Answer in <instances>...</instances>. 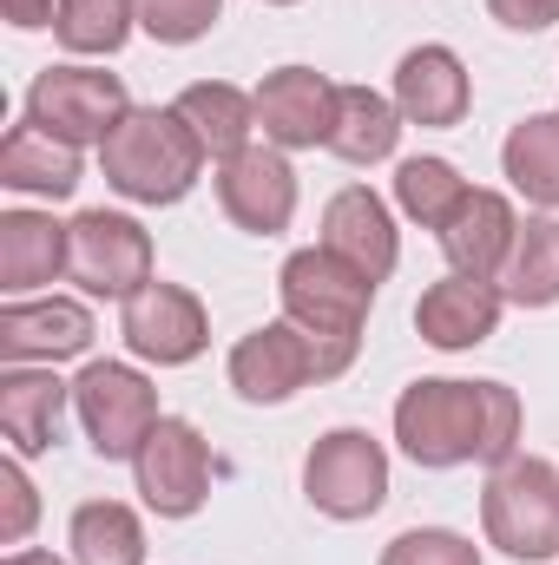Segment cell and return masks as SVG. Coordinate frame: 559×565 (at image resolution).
Returning a JSON list of instances; mask_svg holds the SVG:
<instances>
[{
	"instance_id": "obj_1",
	"label": "cell",
	"mask_w": 559,
	"mask_h": 565,
	"mask_svg": "<svg viewBox=\"0 0 559 565\" xmlns=\"http://www.w3.org/2000/svg\"><path fill=\"white\" fill-rule=\"evenodd\" d=\"M395 440L415 467H500L520 447V395L507 382H415L395 402Z\"/></svg>"
},
{
	"instance_id": "obj_2",
	"label": "cell",
	"mask_w": 559,
	"mask_h": 565,
	"mask_svg": "<svg viewBox=\"0 0 559 565\" xmlns=\"http://www.w3.org/2000/svg\"><path fill=\"white\" fill-rule=\"evenodd\" d=\"M283 316L309 335L316 349V382H336L356 349H362V322H369V302H376V282L362 277L356 264H342L336 250H296L283 264Z\"/></svg>"
},
{
	"instance_id": "obj_3",
	"label": "cell",
	"mask_w": 559,
	"mask_h": 565,
	"mask_svg": "<svg viewBox=\"0 0 559 565\" xmlns=\"http://www.w3.org/2000/svg\"><path fill=\"white\" fill-rule=\"evenodd\" d=\"M204 145L184 126L178 106H133L126 126L99 145V164H106V184L133 204H178L198 171H204Z\"/></svg>"
},
{
	"instance_id": "obj_4",
	"label": "cell",
	"mask_w": 559,
	"mask_h": 565,
	"mask_svg": "<svg viewBox=\"0 0 559 565\" xmlns=\"http://www.w3.org/2000/svg\"><path fill=\"white\" fill-rule=\"evenodd\" d=\"M481 520L487 540L507 559H553L559 553V473L534 454H514L494 467L487 493H481Z\"/></svg>"
},
{
	"instance_id": "obj_5",
	"label": "cell",
	"mask_w": 559,
	"mask_h": 565,
	"mask_svg": "<svg viewBox=\"0 0 559 565\" xmlns=\"http://www.w3.org/2000/svg\"><path fill=\"white\" fill-rule=\"evenodd\" d=\"M126 113H133L126 79L93 66H46L27 93V119L66 145H106L126 126Z\"/></svg>"
},
{
	"instance_id": "obj_6",
	"label": "cell",
	"mask_w": 559,
	"mask_h": 565,
	"mask_svg": "<svg viewBox=\"0 0 559 565\" xmlns=\"http://www.w3.org/2000/svg\"><path fill=\"white\" fill-rule=\"evenodd\" d=\"M303 493L329 520H369L389 500V454L362 427H336L303 460Z\"/></svg>"
},
{
	"instance_id": "obj_7",
	"label": "cell",
	"mask_w": 559,
	"mask_h": 565,
	"mask_svg": "<svg viewBox=\"0 0 559 565\" xmlns=\"http://www.w3.org/2000/svg\"><path fill=\"white\" fill-rule=\"evenodd\" d=\"M73 408H80V427H86L99 460H139L145 434L165 422L151 382L139 369H126V362H93L73 382Z\"/></svg>"
},
{
	"instance_id": "obj_8",
	"label": "cell",
	"mask_w": 559,
	"mask_h": 565,
	"mask_svg": "<svg viewBox=\"0 0 559 565\" xmlns=\"http://www.w3.org/2000/svg\"><path fill=\"white\" fill-rule=\"evenodd\" d=\"M139 493L145 507L158 513V520H191L198 507H204V493H211V447H204V434L191 422H178V415H165V422L145 434L139 447Z\"/></svg>"
},
{
	"instance_id": "obj_9",
	"label": "cell",
	"mask_w": 559,
	"mask_h": 565,
	"mask_svg": "<svg viewBox=\"0 0 559 565\" xmlns=\"http://www.w3.org/2000/svg\"><path fill=\"white\" fill-rule=\"evenodd\" d=\"M73 282L86 296H139L151 282V237L119 211L73 217Z\"/></svg>"
},
{
	"instance_id": "obj_10",
	"label": "cell",
	"mask_w": 559,
	"mask_h": 565,
	"mask_svg": "<svg viewBox=\"0 0 559 565\" xmlns=\"http://www.w3.org/2000/svg\"><path fill=\"white\" fill-rule=\"evenodd\" d=\"M218 204H224V217L238 231L277 237L296 217V171H289V158L271 151V145H244L238 158L218 164Z\"/></svg>"
},
{
	"instance_id": "obj_11",
	"label": "cell",
	"mask_w": 559,
	"mask_h": 565,
	"mask_svg": "<svg viewBox=\"0 0 559 565\" xmlns=\"http://www.w3.org/2000/svg\"><path fill=\"white\" fill-rule=\"evenodd\" d=\"M211 342V322H204V302L178 282H145L139 296H126V349L158 362V369H178L191 362L198 349Z\"/></svg>"
},
{
	"instance_id": "obj_12",
	"label": "cell",
	"mask_w": 559,
	"mask_h": 565,
	"mask_svg": "<svg viewBox=\"0 0 559 565\" xmlns=\"http://www.w3.org/2000/svg\"><path fill=\"white\" fill-rule=\"evenodd\" d=\"M309 382H316V349H309V335L289 316L264 322L257 335H244L231 349V388L244 402H257V408H277V402H289Z\"/></svg>"
},
{
	"instance_id": "obj_13",
	"label": "cell",
	"mask_w": 559,
	"mask_h": 565,
	"mask_svg": "<svg viewBox=\"0 0 559 565\" xmlns=\"http://www.w3.org/2000/svg\"><path fill=\"white\" fill-rule=\"evenodd\" d=\"M336 93L323 73L309 66H277L264 86H257V126L277 151H303V145H329L336 132Z\"/></svg>"
},
{
	"instance_id": "obj_14",
	"label": "cell",
	"mask_w": 559,
	"mask_h": 565,
	"mask_svg": "<svg viewBox=\"0 0 559 565\" xmlns=\"http://www.w3.org/2000/svg\"><path fill=\"white\" fill-rule=\"evenodd\" d=\"M323 250H336L342 264H356L369 282H382L389 270H395V257H402L389 204H382L369 184L336 191V198H329V211H323Z\"/></svg>"
},
{
	"instance_id": "obj_15",
	"label": "cell",
	"mask_w": 559,
	"mask_h": 565,
	"mask_svg": "<svg viewBox=\"0 0 559 565\" xmlns=\"http://www.w3.org/2000/svg\"><path fill=\"white\" fill-rule=\"evenodd\" d=\"M514 237H520V217L500 191H467L461 211L441 224V250L454 264V277H500L507 257H514Z\"/></svg>"
},
{
	"instance_id": "obj_16",
	"label": "cell",
	"mask_w": 559,
	"mask_h": 565,
	"mask_svg": "<svg viewBox=\"0 0 559 565\" xmlns=\"http://www.w3.org/2000/svg\"><path fill=\"white\" fill-rule=\"evenodd\" d=\"M86 342H93V316L66 296L0 309V362H66L86 355Z\"/></svg>"
},
{
	"instance_id": "obj_17",
	"label": "cell",
	"mask_w": 559,
	"mask_h": 565,
	"mask_svg": "<svg viewBox=\"0 0 559 565\" xmlns=\"http://www.w3.org/2000/svg\"><path fill=\"white\" fill-rule=\"evenodd\" d=\"M500 302L507 296L487 277H441L434 289H421L415 329L434 349H474V342H487L500 329Z\"/></svg>"
},
{
	"instance_id": "obj_18",
	"label": "cell",
	"mask_w": 559,
	"mask_h": 565,
	"mask_svg": "<svg viewBox=\"0 0 559 565\" xmlns=\"http://www.w3.org/2000/svg\"><path fill=\"white\" fill-rule=\"evenodd\" d=\"M395 113L409 126H461L467 113V66L447 46H415L395 66Z\"/></svg>"
},
{
	"instance_id": "obj_19",
	"label": "cell",
	"mask_w": 559,
	"mask_h": 565,
	"mask_svg": "<svg viewBox=\"0 0 559 565\" xmlns=\"http://www.w3.org/2000/svg\"><path fill=\"white\" fill-rule=\"evenodd\" d=\"M73 270V224H53L40 211L0 217V289H33Z\"/></svg>"
},
{
	"instance_id": "obj_20",
	"label": "cell",
	"mask_w": 559,
	"mask_h": 565,
	"mask_svg": "<svg viewBox=\"0 0 559 565\" xmlns=\"http://www.w3.org/2000/svg\"><path fill=\"white\" fill-rule=\"evenodd\" d=\"M60 415H66V382L53 369L0 375V434L13 440V454H46L60 440Z\"/></svg>"
},
{
	"instance_id": "obj_21",
	"label": "cell",
	"mask_w": 559,
	"mask_h": 565,
	"mask_svg": "<svg viewBox=\"0 0 559 565\" xmlns=\"http://www.w3.org/2000/svg\"><path fill=\"white\" fill-rule=\"evenodd\" d=\"M0 184L7 191H40V198H73L80 191V145L40 132L33 119L13 126L0 145Z\"/></svg>"
},
{
	"instance_id": "obj_22",
	"label": "cell",
	"mask_w": 559,
	"mask_h": 565,
	"mask_svg": "<svg viewBox=\"0 0 559 565\" xmlns=\"http://www.w3.org/2000/svg\"><path fill=\"white\" fill-rule=\"evenodd\" d=\"M178 113H184V126L198 132V145H204L218 164L238 158V151L251 145V126H257V99L238 93V86H224V79L184 86V93H178Z\"/></svg>"
},
{
	"instance_id": "obj_23",
	"label": "cell",
	"mask_w": 559,
	"mask_h": 565,
	"mask_svg": "<svg viewBox=\"0 0 559 565\" xmlns=\"http://www.w3.org/2000/svg\"><path fill=\"white\" fill-rule=\"evenodd\" d=\"M395 139H402L395 99H382V93H369V86H342V93H336V132H329V151H336V158L376 164V158L395 151Z\"/></svg>"
},
{
	"instance_id": "obj_24",
	"label": "cell",
	"mask_w": 559,
	"mask_h": 565,
	"mask_svg": "<svg viewBox=\"0 0 559 565\" xmlns=\"http://www.w3.org/2000/svg\"><path fill=\"white\" fill-rule=\"evenodd\" d=\"M500 164L514 178V191L540 211H559V113H534L520 119L507 145H500Z\"/></svg>"
},
{
	"instance_id": "obj_25",
	"label": "cell",
	"mask_w": 559,
	"mask_h": 565,
	"mask_svg": "<svg viewBox=\"0 0 559 565\" xmlns=\"http://www.w3.org/2000/svg\"><path fill=\"white\" fill-rule=\"evenodd\" d=\"M500 282H507L500 296L520 302V309H547V302H559V224L553 217H527V224H520Z\"/></svg>"
},
{
	"instance_id": "obj_26",
	"label": "cell",
	"mask_w": 559,
	"mask_h": 565,
	"mask_svg": "<svg viewBox=\"0 0 559 565\" xmlns=\"http://www.w3.org/2000/svg\"><path fill=\"white\" fill-rule=\"evenodd\" d=\"M73 559L80 565H145V533L133 507L119 500H93L73 513Z\"/></svg>"
},
{
	"instance_id": "obj_27",
	"label": "cell",
	"mask_w": 559,
	"mask_h": 565,
	"mask_svg": "<svg viewBox=\"0 0 559 565\" xmlns=\"http://www.w3.org/2000/svg\"><path fill=\"white\" fill-rule=\"evenodd\" d=\"M139 20V0H60L53 33L66 53H119Z\"/></svg>"
},
{
	"instance_id": "obj_28",
	"label": "cell",
	"mask_w": 559,
	"mask_h": 565,
	"mask_svg": "<svg viewBox=\"0 0 559 565\" xmlns=\"http://www.w3.org/2000/svg\"><path fill=\"white\" fill-rule=\"evenodd\" d=\"M461 198H467V184H461V171L447 164V158H409L402 171H395V204L428 224V231H441L454 211H461Z\"/></svg>"
},
{
	"instance_id": "obj_29",
	"label": "cell",
	"mask_w": 559,
	"mask_h": 565,
	"mask_svg": "<svg viewBox=\"0 0 559 565\" xmlns=\"http://www.w3.org/2000/svg\"><path fill=\"white\" fill-rule=\"evenodd\" d=\"M218 7L224 0H139V26L151 40H165V46H191V40L211 33Z\"/></svg>"
},
{
	"instance_id": "obj_30",
	"label": "cell",
	"mask_w": 559,
	"mask_h": 565,
	"mask_svg": "<svg viewBox=\"0 0 559 565\" xmlns=\"http://www.w3.org/2000/svg\"><path fill=\"white\" fill-rule=\"evenodd\" d=\"M382 565H481V553L461 533H447V526H415V533L389 540Z\"/></svg>"
},
{
	"instance_id": "obj_31",
	"label": "cell",
	"mask_w": 559,
	"mask_h": 565,
	"mask_svg": "<svg viewBox=\"0 0 559 565\" xmlns=\"http://www.w3.org/2000/svg\"><path fill=\"white\" fill-rule=\"evenodd\" d=\"M33 520H40L33 480H27L20 460H7V467H0V546H20V540L33 533Z\"/></svg>"
},
{
	"instance_id": "obj_32",
	"label": "cell",
	"mask_w": 559,
	"mask_h": 565,
	"mask_svg": "<svg viewBox=\"0 0 559 565\" xmlns=\"http://www.w3.org/2000/svg\"><path fill=\"white\" fill-rule=\"evenodd\" d=\"M487 13L514 33H547L559 20V0H487Z\"/></svg>"
},
{
	"instance_id": "obj_33",
	"label": "cell",
	"mask_w": 559,
	"mask_h": 565,
	"mask_svg": "<svg viewBox=\"0 0 559 565\" xmlns=\"http://www.w3.org/2000/svg\"><path fill=\"white\" fill-rule=\"evenodd\" d=\"M53 13H60V0H7L13 26H53Z\"/></svg>"
},
{
	"instance_id": "obj_34",
	"label": "cell",
	"mask_w": 559,
	"mask_h": 565,
	"mask_svg": "<svg viewBox=\"0 0 559 565\" xmlns=\"http://www.w3.org/2000/svg\"><path fill=\"white\" fill-rule=\"evenodd\" d=\"M7 565H60V559H53V553H13Z\"/></svg>"
},
{
	"instance_id": "obj_35",
	"label": "cell",
	"mask_w": 559,
	"mask_h": 565,
	"mask_svg": "<svg viewBox=\"0 0 559 565\" xmlns=\"http://www.w3.org/2000/svg\"><path fill=\"white\" fill-rule=\"evenodd\" d=\"M271 7H296V0H271Z\"/></svg>"
}]
</instances>
